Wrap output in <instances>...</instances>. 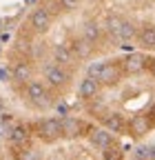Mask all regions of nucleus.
<instances>
[{
	"label": "nucleus",
	"instance_id": "obj_1",
	"mask_svg": "<svg viewBox=\"0 0 155 160\" xmlns=\"http://www.w3.org/2000/svg\"><path fill=\"white\" fill-rule=\"evenodd\" d=\"M124 49L155 51V0H35L0 80L45 113L73 93L91 62Z\"/></svg>",
	"mask_w": 155,
	"mask_h": 160
},
{
	"label": "nucleus",
	"instance_id": "obj_2",
	"mask_svg": "<svg viewBox=\"0 0 155 160\" xmlns=\"http://www.w3.org/2000/svg\"><path fill=\"white\" fill-rule=\"evenodd\" d=\"M80 113L122 140L155 131V51L124 49L91 62L73 89Z\"/></svg>",
	"mask_w": 155,
	"mask_h": 160
},
{
	"label": "nucleus",
	"instance_id": "obj_3",
	"mask_svg": "<svg viewBox=\"0 0 155 160\" xmlns=\"http://www.w3.org/2000/svg\"><path fill=\"white\" fill-rule=\"evenodd\" d=\"M9 160H126L124 140L84 113H40L5 125Z\"/></svg>",
	"mask_w": 155,
	"mask_h": 160
}]
</instances>
